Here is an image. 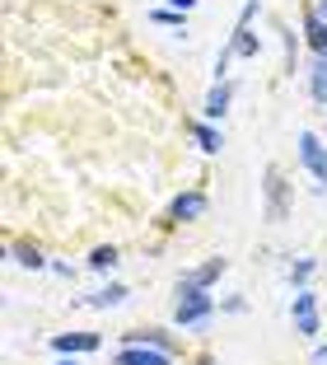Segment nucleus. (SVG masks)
<instances>
[{"mask_svg":"<svg viewBox=\"0 0 327 365\" xmlns=\"http://www.w3.org/2000/svg\"><path fill=\"white\" fill-rule=\"evenodd\" d=\"M211 314H215L211 290L178 281V304H173V323H178V328H206V323H211Z\"/></svg>","mask_w":327,"mask_h":365,"instance_id":"1","label":"nucleus"},{"mask_svg":"<svg viewBox=\"0 0 327 365\" xmlns=\"http://www.w3.org/2000/svg\"><path fill=\"white\" fill-rule=\"evenodd\" d=\"M299 164L313 173L318 192H327V145L313 136V131H299Z\"/></svg>","mask_w":327,"mask_h":365,"instance_id":"2","label":"nucleus"},{"mask_svg":"<svg viewBox=\"0 0 327 365\" xmlns=\"http://www.w3.org/2000/svg\"><path fill=\"white\" fill-rule=\"evenodd\" d=\"M290 314H295V333L299 337H318V295L313 290H295Z\"/></svg>","mask_w":327,"mask_h":365,"instance_id":"3","label":"nucleus"},{"mask_svg":"<svg viewBox=\"0 0 327 365\" xmlns=\"http://www.w3.org/2000/svg\"><path fill=\"white\" fill-rule=\"evenodd\" d=\"M103 346V337L98 333H56L52 337V351L56 356H89V351H98Z\"/></svg>","mask_w":327,"mask_h":365,"instance_id":"4","label":"nucleus"},{"mask_svg":"<svg viewBox=\"0 0 327 365\" xmlns=\"http://www.w3.org/2000/svg\"><path fill=\"white\" fill-rule=\"evenodd\" d=\"M206 206H211V202H206V192H178V197H173V206H169V220H178V225H182V220H201Z\"/></svg>","mask_w":327,"mask_h":365,"instance_id":"5","label":"nucleus"},{"mask_svg":"<svg viewBox=\"0 0 327 365\" xmlns=\"http://www.w3.org/2000/svg\"><path fill=\"white\" fill-rule=\"evenodd\" d=\"M113 365H173V356L159 351V346H122L113 356Z\"/></svg>","mask_w":327,"mask_h":365,"instance_id":"6","label":"nucleus"},{"mask_svg":"<svg viewBox=\"0 0 327 365\" xmlns=\"http://www.w3.org/2000/svg\"><path fill=\"white\" fill-rule=\"evenodd\" d=\"M122 346H159V351L178 356V342H173L164 328H140V333H122Z\"/></svg>","mask_w":327,"mask_h":365,"instance_id":"7","label":"nucleus"},{"mask_svg":"<svg viewBox=\"0 0 327 365\" xmlns=\"http://www.w3.org/2000/svg\"><path fill=\"white\" fill-rule=\"evenodd\" d=\"M229 98H234V89H229V85L220 80V85H215L211 94H206V103H201V113H206V122H220L224 113H229Z\"/></svg>","mask_w":327,"mask_h":365,"instance_id":"8","label":"nucleus"},{"mask_svg":"<svg viewBox=\"0 0 327 365\" xmlns=\"http://www.w3.org/2000/svg\"><path fill=\"white\" fill-rule=\"evenodd\" d=\"M224 267H229V262H224V258H211V262H206V267L187 272V277H182V281H187V286H201V290H211L215 281L224 277Z\"/></svg>","mask_w":327,"mask_h":365,"instance_id":"9","label":"nucleus"},{"mask_svg":"<svg viewBox=\"0 0 327 365\" xmlns=\"http://www.w3.org/2000/svg\"><path fill=\"white\" fill-rule=\"evenodd\" d=\"M308 89H313L318 103H327V52L313 56V76H308Z\"/></svg>","mask_w":327,"mask_h":365,"instance_id":"10","label":"nucleus"},{"mask_svg":"<svg viewBox=\"0 0 327 365\" xmlns=\"http://www.w3.org/2000/svg\"><path fill=\"white\" fill-rule=\"evenodd\" d=\"M281 192H285L281 169H266V197H271V220H281V215H285V202H281Z\"/></svg>","mask_w":327,"mask_h":365,"instance_id":"11","label":"nucleus"},{"mask_svg":"<svg viewBox=\"0 0 327 365\" xmlns=\"http://www.w3.org/2000/svg\"><path fill=\"white\" fill-rule=\"evenodd\" d=\"M192 136H197V145H201L206 155H215V150L224 145V136H220V131L211 127V122H197V127H192Z\"/></svg>","mask_w":327,"mask_h":365,"instance_id":"12","label":"nucleus"},{"mask_svg":"<svg viewBox=\"0 0 327 365\" xmlns=\"http://www.w3.org/2000/svg\"><path fill=\"white\" fill-rule=\"evenodd\" d=\"M10 253H14V262H19V267H28V272L47 267V258H43V253H38V248H33V244H14Z\"/></svg>","mask_w":327,"mask_h":365,"instance_id":"13","label":"nucleus"},{"mask_svg":"<svg viewBox=\"0 0 327 365\" xmlns=\"http://www.w3.org/2000/svg\"><path fill=\"white\" fill-rule=\"evenodd\" d=\"M122 300H127V286H108V290H98V295H89L94 309H117Z\"/></svg>","mask_w":327,"mask_h":365,"instance_id":"14","label":"nucleus"},{"mask_svg":"<svg viewBox=\"0 0 327 365\" xmlns=\"http://www.w3.org/2000/svg\"><path fill=\"white\" fill-rule=\"evenodd\" d=\"M89 267H94V272H113L117 267V248L113 244H98L94 253H89Z\"/></svg>","mask_w":327,"mask_h":365,"instance_id":"15","label":"nucleus"},{"mask_svg":"<svg viewBox=\"0 0 327 365\" xmlns=\"http://www.w3.org/2000/svg\"><path fill=\"white\" fill-rule=\"evenodd\" d=\"M308 277H313V258H299V262H295V272H290V281L304 290V281H308Z\"/></svg>","mask_w":327,"mask_h":365,"instance_id":"16","label":"nucleus"},{"mask_svg":"<svg viewBox=\"0 0 327 365\" xmlns=\"http://www.w3.org/2000/svg\"><path fill=\"white\" fill-rule=\"evenodd\" d=\"M169 5H173V10H178V14H187L192 5H197V0H169Z\"/></svg>","mask_w":327,"mask_h":365,"instance_id":"17","label":"nucleus"},{"mask_svg":"<svg viewBox=\"0 0 327 365\" xmlns=\"http://www.w3.org/2000/svg\"><path fill=\"white\" fill-rule=\"evenodd\" d=\"M313 365H327V346H318V351H313Z\"/></svg>","mask_w":327,"mask_h":365,"instance_id":"18","label":"nucleus"},{"mask_svg":"<svg viewBox=\"0 0 327 365\" xmlns=\"http://www.w3.org/2000/svg\"><path fill=\"white\" fill-rule=\"evenodd\" d=\"M56 365H80V356H56Z\"/></svg>","mask_w":327,"mask_h":365,"instance_id":"19","label":"nucleus"},{"mask_svg":"<svg viewBox=\"0 0 327 365\" xmlns=\"http://www.w3.org/2000/svg\"><path fill=\"white\" fill-rule=\"evenodd\" d=\"M318 14H323V19H327V0H323V5H318Z\"/></svg>","mask_w":327,"mask_h":365,"instance_id":"20","label":"nucleus"}]
</instances>
